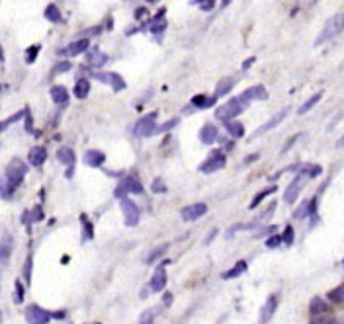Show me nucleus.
I'll use <instances>...</instances> for the list:
<instances>
[{
	"label": "nucleus",
	"mask_w": 344,
	"mask_h": 324,
	"mask_svg": "<svg viewBox=\"0 0 344 324\" xmlns=\"http://www.w3.org/2000/svg\"><path fill=\"white\" fill-rule=\"evenodd\" d=\"M256 158H258V154H251V156H247V158H245V162L249 164V162H254Z\"/></svg>",
	"instance_id": "6e6d98bb"
},
{
	"label": "nucleus",
	"mask_w": 344,
	"mask_h": 324,
	"mask_svg": "<svg viewBox=\"0 0 344 324\" xmlns=\"http://www.w3.org/2000/svg\"><path fill=\"white\" fill-rule=\"evenodd\" d=\"M32 266H34V260H32V256H28L26 266H24V277H26V281H28V283L32 281Z\"/></svg>",
	"instance_id": "e433bc0d"
},
{
	"label": "nucleus",
	"mask_w": 344,
	"mask_h": 324,
	"mask_svg": "<svg viewBox=\"0 0 344 324\" xmlns=\"http://www.w3.org/2000/svg\"><path fill=\"white\" fill-rule=\"evenodd\" d=\"M253 61H254V59H249V61H247V63H245V67H243V69H249V67H251V65H253Z\"/></svg>",
	"instance_id": "4d7b16f0"
},
{
	"label": "nucleus",
	"mask_w": 344,
	"mask_h": 324,
	"mask_svg": "<svg viewBox=\"0 0 344 324\" xmlns=\"http://www.w3.org/2000/svg\"><path fill=\"white\" fill-rule=\"evenodd\" d=\"M199 8L201 10H213L215 8V2L213 0H203V2H199Z\"/></svg>",
	"instance_id": "09e8293b"
},
{
	"label": "nucleus",
	"mask_w": 344,
	"mask_h": 324,
	"mask_svg": "<svg viewBox=\"0 0 344 324\" xmlns=\"http://www.w3.org/2000/svg\"><path fill=\"white\" fill-rule=\"evenodd\" d=\"M45 158H47L45 146H34V148H30V152H28V160H30L32 166H41V164L45 162Z\"/></svg>",
	"instance_id": "dca6fc26"
},
{
	"label": "nucleus",
	"mask_w": 344,
	"mask_h": 324,
	"mask_svg": "<svg viewBox=\"0 0 344 324\" xmlns=\"http://www.w3.org/2000/svg\"><path fill=\"white\" fill-rule=\"evenodd\" d=\"M225 129H227V133L231 135V137H235V139H241L243 135H245V127H243V123H239V121H229V123H225Z\"/></svg>",
	"instance_id": "cd10ccee"
},
{
	"label": "nucleus",
	"mask_w": 344,
	"mask_h": 324,
	"mask_svg": "<svg viewBox=\"0 0 344 324\" xmlns=\"http://www.w3.org/2000/svg\"><path fill=\"white\" fill-rule=\"evenodd\" d=\"M334 324H344V314H342V318H338V320H336Z\"/></svg>",
	"instance_id": "bf43d9fd"
},
{
	"label": "nucleus",
	"mask_w": 344,
	"mask_h": 324,
	"mask_svg": "<svg viewBox=\"0 0 344 324\" xmlns=\"http://www.w3.org/2000/svg\"><path fill=\"white\" fill-rule=\"evenodd\" d=\"M57 158L63 162V164H67V166H69V172H67V174H69V178H71V174H73V164H74V160H76V158H74V152L71 150V148L63 146V148H59V150H57Z\"/></svg>",
	"instance_id": "f3484780"
},
{
	"label": "nucleus",
	"mask_w": 344,
	"mask_h": 324,
	"mask_svg": "<svg viewBox=\"0 0 344 324\" xmlns=\"http://www.w3.org/2000/svg\"><path fill=\"white\" fill-rule=\"evenodd\" d=\"M342 30H344V12H338V14H334L330 20H326V24L323 26L319 37L315 39V45H323L325 41L338 36Z\"/></svg>",
	"instance_id": "7ed1b4c3"
},
{
	"label": "nucleus",
	"mask_w": 344,
	"mask_h": 324,
	"mask_svg": "<svg viewBox=\"0 0 344 324\" xmlns=\"http://www.w3.org/2000/svg\"><path fill=\"white\" fill-rule=\"evenodd\" d=\"M274 192H278V188H276V186H272V188H266V190H262V192H260V194H258V196H256V198H254L253 201H251L249 209H256V207H258V203H260L262 199L266 198V196H270V194H274Z\"/></svg>",
	"instance_id": "2f4dec72"
},
{
	"label": "nucleus",
	"mask_w": 344,
	"mask_h": 324,
	"mask_svg": "<svg viewBox=\"0 0 344 324\" xmlns=\"http://www.w3.org/2000/svg\"><path fill=\"white\" fill-rule=\"evenodd\" d=\"M164 28H166V20L155 18V22L151 24V32H153V34H157V36H161V34H163Z\"/></svg>",
	"instance_id": "f704fd0d"
},
{
	"label": "nucleus",
	"mask_w": 344,
	"mask_h": 324,
	"mask_svg": "<svg viewBox=\"0 0 344 324\" xmlns=\"http://www.w3.org/2000/svg\"><path fill=\"white\" fill-rule=\"evenodd\" d=\"M342 264H344V260H342Z\"/></svg>",
	"instance_id": "052dcab7"
},
{
	"label": "nucleus",
	"mask_w": 344,
	"mask_h": 324,
	"mask_svg": "<svg viewBox=\"0 0 344 324\" xmlns=\"http://www.w3.org/2000/svg\"><path fill=\"white\" fill-rule=\"evenodd\" d=\"M245 96H247L249 100H268V92H266L264 86H260V84L249 88V90L245 92Z\"/></svg>",
	"instance_id": "a878e982"
},
{
	"label": "nucleus",
	"mask_w": 344,
	"mask_h": 324,
	"mask_svg": "<svg viewBox=\"0 0 344 324\" xmlns=\"http://www.w3.org/2000/svg\"><path fill=\"white\" fill-rule=\"evenodd\" d=\"M309 310H311L313 316H321V314H325L326 310H328V303L323 301L321 297H315V299L311 301V305H309Z\"/></svg>",
	"instance_id": "412c9836"
},
{
	"label": "nucleus",
	"mask_w": 344,
	"mask_h": 324,
	"mask_svg": "<svg viewBox=\"0 0 344 324\" xmlns=\"http://www.w3.org/2000/svg\"><path fill=\"white\" fill-rule=\"evenodd\" d=\"M274 211H276V203H270V205H268V211H264V213L258 217L254 223H256V225H260V221H268V219L274 215Z\"/></svg>",
	"instance_id": "4c0bfd02"
},
{
	"label": "nucleus",
	"mask_w": 344,
	"mask_h": 324,
	"mask_svg": "<svg viewBox=\"0 0 344 324\" xmlns=\"http://www.w3.org/2000/svg\"><path fill=\"white\" fill-rule=\"evenodd\" d=\"M205 213H207V205H205V203H194V205L184 207L180 215L186 223H190V221H196L199 217H203Z\"/></svg>",
	"instance_id": "9b49d317"
},
{
	"label": "nucleus",
	"mask_w": 344,
	"mask_h": 324,
	"mask_svg": "<svg viewBox=\"0 0 344 324\" xmlns=\"http://www.w3.org/2000/svg\"><path fill=\"white\" fill-rule=\"evenodd\" d=\"M245 270H247V262L241 260V262H237L235 266L227 271V273H223V277H225V279H233V277H239L241 273H245Z\"/></svg>",
	"instance_id": "c85d7f7f"
},
{
	"label": "nucleus",
	"mask_w": 344,
	"mask_h": 324,
	"mask_svg": "<svg viewBox=\"0 0 344 324\" xmlns=\"http://www.w3.org/2000/svg\"><path fill=\"white\" fill-rule=\"evenodd\" d=\"M309 178L305 176V174H297L295 178H293V182H291L290 186H288V190H286V196H284V199L288 201V203H293L295 199H297V196H299V192H301V188L305 186V182H307Z\"/></svg>",
	"instance_id": "1a4fd4ad"
},
{
	"label": "nucleus",
	"mask_w": 344,
	"mask_h": 324,
	"mask_svg": "<svg viewBox=\"0 0 344 324\" xmlns=\"http://www.w3.org/2000/svg\"><path fill=\"white\" fill-rule=\"evenodd\" d=\"M225 164H227L225 154L219 152V150H213V152L207 156V160H203V164L199 166L198 170L201 174H211V172H217L221 168H225Z\"/></svg>",
	"instance_id": "20e7f679"
},
{
	"label": "nucleus",
	"mask_w": 344,
	"mask_h": 324,
	"mask_svg": "<svg viewBox=\"0 0 344 324\" xmlns=\"http://www.w3.org/2000/svg\"><path fill=\"white\" fill-rule=\"evenodd\" d=\"M37 51H39V45H34V47L28 49V53H26V63H28V65L34 63L37 59Z\"/></svg>",
	"instance_id": "58836bf2"
},
{
	"label": "nucleus",
	"mask_w": 344,
	"mask_h": 324,
	"mask_svg": "<svg viewBox=\"0 0 344 324\" xmlns=\"http://www.w3.org/2000/svg\"><path fill=\"white\" fill-rule=\"evenodd\" d=\"M126 188L129 194H137V196H141L143 194V184H141V180L137 178V176H127L126 178Z\"/></svg>",
	"instance_id": "b1692460"
},
{
	"label": "nucleus",
	"mask_w": 344,
	"mask_h": 324,
	"mask_svg": "<svg viewBox=\"0 0 344 324\" xmlns=\"http://www.w3.org/2000/svg\"><path fill=\"white\" fill-rule=\"evenodd\" d=\"M157 117H159L157 111H151V113L143 115V117L137 121V125H135V133H137L139 137L155 135V133H157V127H155V119H157Z\"/></svg>",
	"instance_id": "39448f33"
},
{
	"label": "nucleus",
	"mask_w": 344,
	"mask_h": 324,
	"mask_svg": "<svg viewBox=\"0 0 344 324\" xmlns=\"http://www.w3.org/2000/svg\"><path fill=\"white\" fill-rule=\"evenodd\" d=\"M49 94H51L55 104H59V106H65V104L69 102V92H67L65 86H53Z\"/></svg>",
	"instance_id": "6ab92c4d"
},
{
	"label": "nucleus",
	"mask_w": 344,
	"mask_h": 324,
	"mask_svg": "<svg viewBox=\"0 0 344 324\" xmlns=\"http://www.w3.org/2000/svg\"><path fill=\"white\" fill-rule=\"evenodd\" d=\"M192 104L199 109L209 108V106H213V104H215V96H201V94H198V96H194V98H192Z\"/></svg>",
	"instance_id": "bb28decb"
},
{
	"label": "nucleus",
	"mask_w": 344,
	"mask_h": 324,
	"mask_svg": "<svg viewBox=\"0 0 344 324\" xmlns=\"http://www.w3.org/2000/svg\"><path fill=\"white\" fill-rule=\"evenodd\" d=\"M151 188H153V192H155V194H166V186H164L163 180H155Z\"/></svg>",
	"instance_id": "37998d69"
},
{
	"label": "nucleus",
	"mask_w": 344,
	"mask_h": 324,
	"mask_svg": "<svg viewBox=\"0 0 344 324\" xmlns=\"http://www.w3.org/2000/svg\"><path fill=\"white\" fill-rule=\"evenodd\" d=\"M249 98L243 94V96H239V98H233V100H229L227 104H223V106H219L217 111H215V117H217L219 121H225V123H229V121H233L239 113H243V109L249 106Z\"/></svg>",
	"instance_id": "f03ea898"
},
{
	"label": "nucleus",
	"mask_w": 344,
	"mask_h": 324,
	"mask_svg": "<svg viewBox=\"0 0 344 324\" xmlns=\"http://www.w3.org/2000/svg\"><path fill=\"white\" fill-rule=\"evenodd\" d=\"M274 231H276V227H274V225H270V227H264V229L256 234V236H264V234H270V233H274Z\"/></svg>",
	"instance_id": "3c124183"
},
{
	"label": "nucleus",
	"mask_w": 344,
	"mask_h": 324,
	"mask_svg": "<svg viewBox=\"0 0 344 324\" xmlns=\"http://www.w3.org/2000/svg\"><path fill=\"white\" fill-rule=\"evenodd\" d=\"M122 211H124V219H126L127 227H135L139 223V207L131 201V199H122Z\"/></svg>",
	"instance_id": "0eeeda50"
},
{
	"label": "nucleus",
	"mask_w": 344,
	"mask_h": 324,
	"mask_svg": "<svg viewBox=\"0 0 344 324\" xmlns=\"http://www.w3.org/2000/svg\"><path fill=\"white\" fill-rule=\"evenodd\" d=\"M282 238H284V242H286V244H291V242H293V227H291V225L286 227V231H284V234H282Z\"/></svg>",
	"instance_id": "c03bdc74"
},
{
	"label": "nucleus",
	"mask_w": 344,
	"mask_h": 324,
	"mask_svg": "<svg viewBox=\"0 0 344 324\" xmlns=\"http://www.w3.org/2000/svg\"><path fill=\"white\" fill-rule=\"evenodd\" d=\"M94 78L100 80V82H104V84H109L116 92L126 88V82H124V78L118 72H94Z\"/></svg>",
	"instance_id": "6e6552de"
},
{
	"label": "nucleus",
	"mask_w": 344,
	"mask_h": 324,
	"mask_svg": "<svg viewBox=\"0 0 344 324\" xmlns=\"http://www.w3.org/2000/svg\"><path fill=\"white\" fill-rule=\"evenodd\" d=\"M163 252H166V244H163V246H161V248H157V250H153L151 256L147 258V262H149V264H153L157 258H161V256H163Z\"/></svg>",
	"instance_id": "ea45409f"
},
{
	"label": "nucleus",
	"mask_w": 344,
	"mask_h": 324,
	"mask_svg": "<svg viewBox=\"0 0 344 324\" xmlns=\"http://www.w3.org/2000/svg\"><path fill=\"white\" fill-rule=\"evenodd\" d=\"M24 301V289H22V283L16 281V303H22Z\"/></svg>",
	"instance_id": "8fccbe9b"
},
{
	"label": "nucleus",
	"mask_w": 344,
	"mask_h": 324,
	"mask_svg": "<svg viewBox=\"0 0 344 324\" xmlns=\"http://www.w3.org/2000/svg\"><path fill=\"white\" fill-rule=\"evenodd\" d=\"M233 86H235V80L233 78H221L217 82V86H215V98H221V96H225V94H229V92L233 90Z\"/></svg>",
	"instance_id": "aec40b11"
},
{
	"label": "nucleus",
	"mask_w": 344,
	"mask_h": 324,
	"mask_svg": "<svg viewBox=\"0 0 344 324\" xmlns=\"http://www.w3.org/2000/svg\"><path fill=\"white\" fill-rule=\"evenodd\" d=\"M321 98H323V92H317L315 96H311V98H309L307 102H305V104H303L301 108L297 109V113H299V115H303V113H307V111H309V109H311V108H313V106H317V104L321 102Z\"/></svg>",
	"instance_id": "c756f323"
},
{
	"label": "nucleus",
	"mask_w": 344,
	"mask_h": 324,
	"mask_svg": "<svg viewBox=\"0 0 344 324\" xmlns=\"http://www.w3.org/2000/svg\"><path fill=\"white\" fill-rule=\"evenodd\" d=\"M26 172H28V166L20 160V158H14V160L6 166V176H4V182H2V196L4 198L8 199L12 196V192L22 184Z\"/></svg>",
	"instance_id": "f257e3e1"
},
{
	"label": "nucleus",
	"mask_w": 344,
	"mask_h": 324,
	"mask_svg": "<svg viewBox=\"0 0 344 324\" xmlns=\"http://www.w3.org/2000/svg\"><path fill=\"white\" fill-rule=\"evenodd\" d=\"M90 47V41L86 39V37H82V39H76V41H73L67 49H61V51H57L59 55H71V57H76V55H80V53H84L86 49Z\"/></svg>",
	"instance_id": "ddd939ff"
},
{
	"label": "nucleus",
	"mask_w": 344,
	"mask_h": 324,
	"mask_svg": "<svg viewBox=\"0 0 344 324\" xmlns=\"http://www.w3.org/2000/svg\"><path fill=\"white\" fill-rule=\"evenodd\" d=\"M278 295L274 293V295H270L268 299H266V303L262 305V308H260V318H258V324H268L272 320V316H274V312H276V308H278Z\"/></svg>",
	"instance_id": "9d476101"
},
{
	"label": "nucleus",
	"mask_w": 344,
	"mask_h": 324,
	"mask_svg": "<svg viewBox=\"0 0 344 324\" xmlns=\"http://www.w3.org/2000/svg\"><path fill=\"white\" fill-rule=\"evenodd\" d=\"M176 123H178V119H170V121H166L164 125L157 127V133H161V131H170V129L176 125Z\"/></svg>",
	"instance_id": "de8ad7c7"
},
{
	"label": "nucleus",
	"mask_w": 344,
	"mask_h": 324,
	"mask_svg": "<svg viewBox=\"0 0 344 324\" xmlns=\"http://www.w3.org/2000/svg\"><path fill=\"white\" fill-rule=\"evenodd\" d=\"M311 324H334V322H332L330 318H323V316H317V318H315V320H313Z\"/></svg>",
	"instance_id": "603ef678"
},
{
	"label": "nucleus",
	"mask_w": 344,
	"mask_h": 324,
	"mask_svg": "<svg viewBox=\"0 0 344 324\" xmlns=\"http://www.w3.org/2000/svg\"><path fill=\"white\" fill-rule=\"evenodd\" d=\"M10 248H12V238H10V234L2 233V244H0V256H2V264H6L8 262V258H10Z\"/></svg>",
	"instance_id": "5701e85b"
},
{
	"label": "nucleus",
	"mask_w": 344,
	"mask_h": 324,
	"mask_svg": "<svg viewBox=\"0 0 344 324\" xmlns=\"http://www.w3.org/2000/svg\"><path fill=\"white\" fill-rule=\"evenodd\" d=\"M157 312V308H149V310H145L143 314H141V318H139V324H153V320H155V314Z\"/></svg>",
	"instance_id": "c9c22d12"
},
{
	"label": "nucleus",
	"mask_w": 344,
	"mask_h": 324,
	"mask_svg": "<svg viewBox=\"0 0 344 324\" xmlns=\"http://www.w3.org/2000/svg\"><path fill=\"white\" fill-rule=\"evenodd\" d=\"M82 223H84V240H90L92 238V225L88 223L86 215H82Z\"/></svg>",
	"instance_id": "a18cd8bd"
},
{
	"label": "nucleus",
	"mask_w": 344,
	"mask_h": 324,
	"mask_svg": "<svg viewBox=\"0 0 344 324\" xmlns=\"http://www.w3.org/2000/svg\"><path fill=\"white\" fill-rule=\"evenodd\" d=\"M57 69L53 71V74H57V72H67L71 71V63H67V61H63V63H59V65H55Z\"/></svg>",
	"instance_id": "49530a36"
},
{
	"label": "nucleus",
	"mask_w": 344,
	"mask_h": 324,
	"mask_svg": "<svg viewBox=\"0 0 344 324\" xmlns=\"http://www.w3.org/2000/svg\"><path fill=\"white\" fill-rule=\"evenodd\" d=\"M336 146H344V137L340 139V141H338V143H336Z\"/></svg>",
	"instance_id": "13d9d810"
},
{
	"label": "nucleus",
	"mask_w": 344,
	"mask_h": 324,
	"mask_svg": "<svg viewBox=\"0 0 344 324\" xmlns=\"http://www.w3.org/2000/svg\"><path fill=\"white\" fill-rule=\"evenodd\" d=\"M82 160H84L86 166H90V168H100L106 162V154L100 152V150H86Z\"/></svg>",
	"instance_id": "2eb2a0df"
},
{
	"label": "nucleus",
	"mask_w": 344,
	"mask_h": 324,
	"mask_svg": "<svg viewBox=\"0 0 344 324\" xmlns=\"http://www.w3.org/2000/svg\"><path fill=\"white\" fill-rule=\"evenodd\" d=\"M299 139H301V133H297V135H291L290 139H288V143H286V146L282 148V154H286L291 146H293V143H295V141H299Z\"/></svg>",
	"instance_id": "79ce46f5"
},
{
	"label": "nucleus",
	"mask_w": 344,
	"mask_h": 324,
	"mask_svg": "<svg viewBox=\"0 0 344 324\" xmlns=\"http://www.w3.org/2000/svg\"><path fill=\"white\" fill-rule=\"evenodd\" d=\"M106 61H108V55H104L102 51H98V49L88 51V63H90L92 67H104Z\"/></svg>",
	"instance_id": "393cba45"
},
{
	"label": "nucleus",
	"mask_w": 344,
	"mask_h": 324,
	"mask_svg": "<svg viewBox=\"0 0 344 324\" xmlns=\"http://www.w3.org/2000/svg\"><path fill=\"white\" fill-rule=\"evenodd\" d=\"M166 270H164L163 266H159L157 270H155V273H153V279H151V291H155V293H161V291H164V287H166Z\"/></svg>",
	"instance_id": "4468645a"
},
{
	"label": "nucleus",
	"mask_w": 344,
	"mask_h": 324,
	"mask_svg": "<svg viewBox=\"0 0 344 324\" xmlns=\"http://www.w3.org/2000/svg\"><path fill=\"white\" fill-rule=\"evenodd\" d=\"M26 131L32 133V117H30V113L26 115Z\"/></svg>",
	"instance_id": "864d4df0"
},
{
	"label": "nucleus",
	"mask_w": 344,
	"mask_h": 324,
	"mask_svg": "<svg viewBox=\"0 0 344 324\" xmlns=\"http://www.w3.org/2000/svg\"><path fill=\"white\" fill-rule=\"evenodd\" d=\"M217 139V129L211 125V123H205L199 131V141L203 144H211Z\"/></svg>",
	"instance_id": "a211bd4d"
},
{
	"label": "nucleus",
	"mask_w": 344,
	"mask_h": 324,
	"mask_svg": "<svg viewBox=\"0 0 344 324\" xmlns=\"http://www.w3.org/2000/svg\"><path fill=\"white\" fill-rule=\"evenodd\" d=\"M26 320L28 324H47L51 320V312L43 310L37 305H30L26 308Z\"/></svg>",
	"instance_id": "423d86ee"
},
{
	"label": "nucleus",
	"mask_w": 344,
	"mask_h": 324,
	"mask_svg": "<svg viewBox=\"0 0 344 324\" xmlns=\"http://www.w3.org/2000/svg\"><path fill=\"white\" fill-rule=\"evenodd\" d=\"M24 115H28V111H26V109H22V111H18L16 115H12V117H8V119H4V121H2V125H0V127H2V131H6L8 127L12 125V123H16V121H20V119H22Z\"/></svg>",
	"instance_id": "72a5a7b5"
},
{
	"label": "nucleus",
	"mask_w": 344,
	"mask_h": 324,
	"mask_svg": "<svg viewBox=\"0 0 344 324\" xmlns=\"http://www.w3.org/2000/svg\"><path fill=\"white\" fill-rule=\"evenodd\" d=\"M288 111H290L288 108L280 109V111H278V113H276V115L272 117L270 121H266L264 125L258 127V131H254V133H253V139H254V137H260V135H264V133H268L270 129H274V127L278 125V123H280V121H282V119H284V117L288 115Z\"/></svg>",
	"instance_id": "f8f14e48"
},
{
	"label": "nucleus",
	"mask_w": 344,
	"mask_h": 324,
	"mask_svg": "<svg viewBox=\"0 0 344 324\" xmlns=\"http://www.w3.org/2000/svg\"><path fill=\"white\" fill-rule=\"evenodd\" d=\"M282 242H284V238L278 236V234H274V236H270V238L266 240V246H268V248H276V246H280Z\"/></svg>",
	"instance_id": "a19ab883"
},
{
	"label": "nucleus",
	"mask_w": 344,
	"mask_h": 324,
	"mask_svg": "<svg viewBox=\"0 0 344 324\" xmlns=\"http://www.w3.org/2000/svg\"><path fill=\"white\" fill-rule=\"evenodd\" d=\"M172 303V293H164V305H170Z\"/></svg>",
	"instance_id": "5fc2aeb1"
},
{
	"label": "nucleus",
	"mask_w": 344,
	"mask_h": 324,
	"mask_svg": "<svg viewBox=\"0 0 344 324\" xmlns=\"http://www.w3.org/2000/svg\"><path fill=\"white\" fill-rule=\"evenodd\" d=\"M45 18L49 20V22H53V24L63 22V16H61V12H59L57 4H49V6L45 8Z\"/></svg>",
	"instance_id": "7c9ffc66"
},
{
	"label": "nucleus",
	"mask_w": 344,
	"mask_h": 324,
	"mask_svg": "<svg viewBox=\"0 0 344 324\" xmlns=\"http://www.w3.org/2000/svg\"><path fill=\"white\" fill-rule=\"evenodd\" d=\"M88 92H90V82L86 78H78L76 84H74V96L78 100H84L88 96Z\"/></svg>",
	"instance_id": "4be33fe9"
},
{
	"label": "nucleus",
	"mask_w": 344,
	"mask_h": 324,
	"mask_svg": "<svg viewBox=\"0 0 344 324\" xmlns=\"http://www.w3.org/2000/svg\"><path fill=\"white\" fill-rule=\"evenodd\" d=\"M328 301L332 303H344V283L334 287L332 291H328Z\"/></svg>",
	"instance_id": "473e14b6"
}]
</instances>
